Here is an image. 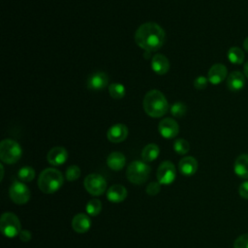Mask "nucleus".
Returning <instances> with one entry per match:
<instances>
[{"instance_id":"obj_16","label":"nucleus","mask_w":248,"mask_h":248,"mask_svg":"<svg viewBox=\"0 0 248 248\" xmlns=\"http://www.w3.org/2000/svg\"><path fill=\"white\" fill-rule=\"evenodd\" d=\"M151 68L154 73L157 75H165L170 70V61L169 59L161 53H156L151 60Z\"/></svg>"},{"instance_id":"obj_34","label":"nucleus","mask_w":248,"mask_h":248,"mask_svg":"<svg viewBox=\"0 0 248 248\" xmlns=\"http://www.w3.org/2000/svg\"><path fill=\"white\" fill-rule=\"evenodd\" d=\"M18 236H19L20 240H21V241H24V242L29 241V240L31 239V237H32L31 232H30L28 230H22V231H20Z\"/></svg>"},{"instance_id":"obj_8","label":"nucleus","mask_w":248,"mask_h":248,"mask_svg":"<svg viewBox=\"0 0 248 248\" xmlns=\"http://www.w3.org/2000/svg\"><path fill=\"white\" fill-rule=\"evenodd\" d=\"M11 200L16 204H24L30 200V190L22 181L16 180L12 183L9 189Z\"/></svg>"},{"instance_id":"obj_36","label":"nucleus","mask_w":248,"mask_h":248,"mask_svg":"<svg viewBox=\"0 0 248 248\" xmlns=\"http://www.w3.org/2000/svg\"><path fill=\"white\" fill-rule=\"evenodd\" d=\"M243 46H244V49L248 52V37L244 40V42H243Z\"/></svg>"},{"instance_id":"obj_17","label":"nucleus","mask_w":248,"mask_h":248,"mask_svg":"<svg viewBox=\"0 0 248 248\" xmlns=\"http://www.w3.org/2000/svg\"><path fill=\"white\" fill-rule=\"evenodd\" d=\"M178 170L181 174L185 176H191L196 173L198 170V162L192 156L183 157L178 163Z\"/></svg>"},{"instance_id":"obj_21","label":"nucleus","mask_w":248,"mask_h":248,"mask_svg":"<svg viewBox=\"0 0 248 248\" xmlns=\"http://www.w3.org/2000/svg\"><path fill=\"white\" fill-rule=\"evenodd\" d=\"M126 163V158L124 156V154H122L121 152L118 151H114L111 152L108 158H107V165L108 167L115 171L121 170Z\"/></svg>"},{"instance_id":"obj_20","label":"nucleus","mask_w":248,"mask_h":248,"mask_svg":"<svg viewBox=\"0 0 248 248\" xmlns=\"http://www.w3.org/2000/svg\"><path fill=\"white\" fill-rule=\"evenodd\" d=\"M233 170L238 177L248 179V154H241L235 159Z\"/></svg>"},{"instance_id":"obj_23","label":"nucleus","mask_w":248,"mask_h":248,"mask_svg":"<svg viewBox=\"0 0 248 248\" xmlns=\"http://www.w3.org/2000/svg\"><path fill=\"white\" fill-rule=\"evenodd\" d=\"M228 59L232 64H241L244 60V52L237 46H232L228 50Z\"/></svg>"},{"instance_id":"obj_31","label":"nucleus","mask_w":248,"mask_h":248,"mask_svg":"<svg viewBox=\"0 0 248 248\" xmlns=\"http://www.w3.org/2000/svg\"><path fill=\"white\" fill-rule=\"evenodd\" d=\"M161 190V184L159 182H150L146 187V193L149 196H156Z\"/></svg>"},{"instance_id":"obj_10","label":"nucleus","mask_w":248,"mask_h":248,"mask_svg":"<svg viewBox=\"0 0 248 248\" xmlns=\"http://www.w3.org/2000/svg\"><path fill=\"white\" fill-rule=\"evenodd\" d=\"M160 135L165 139H172L179 133V125L172 118H164L158 125Z\"/></svg>"},{"instance_id":"obj_6","label":"nucleus","mask_w":248,"mask_h":248,"mask_svg":"<svg viewBox=\"0 0 248 248\" xmlns=\"http://www.w3.org/2000/svg\"><path fill=\"white\" fill-rule=\"evenodd\" d=\"M0 230L6 237H15L21 231L20 221L18 217L12 212H5L0 218Z\"/></svg>"},{"instance_id":"obj_18","label":"nucleus","mask_w":248,"mask_h":248,"mask_svg":"<svg viewBox=\"0 0 248 248\" xmlns=\"http://www.w3.org/2000/svg\"><path fill=\"white\" fill-rule=\"evenodd\" d=\"M245 75L239 71L232 72L227 78V87L231 91H239L245 86Z\"/></svg>"},{"instance_id":"obj_14","label":"nucleus","mask_w":248,"mask_h":248,"mask_svg":"<svg viewBox=\"0 0 248 248\" xmlns=\"http://www.w3.org/2000/svg\"><path fill=\"white\" fill-rule=\"evenodd\" d=\"M227 68L224 64L217 63L214 64L210 67L208 74H207V78L208 81L214 85L221 83L227 77Z\"/></svg>"},{"instance_id":"obj_11","label":"nucleus","mask_w":248,"mask_h":248,"mask_svg":"<svg viewBox=\"0 0 248 248\" xmlns=\"http://www.w3.org/2000/svg\"><path fill=\"white\" fill-rule=\"evenodd\" d=\"M128 136V128L126 125L118 123L110 126L107 131V138L110 142L119 143L126 140Z\"/></svg>"},{"instance_id":"obj_30","label":"nucleus","mask_w":248,"mask_h":248,"mask_svg":"<svg viewBox=\"0 0 248 248\" xmlns=\"http://www.w3.org/2000/svg\"><path fill=\"white\" fill-rule=\"evenodd\" d=\"M233 248H248V233L239 235L233 242Z\"/></svg>"},{"instance_id":"obj_29","label":"nucleus","mask_w":248,"mask_h":248,"mask_svg":"<svg viewBox=\"0 0 248 248\" xmlns=\"http://www.w3.org/2000/svg\"><path fill=\"white\" fill-rule=\"evenodd\" d=\"M65 176L68 181H75L80 176V169L76 165H72L68 167Z\"/></svg>"},{"instance_id":"obj_32","label":"nucleus","mask_w":248,"mask_h":248,"mask_svg":"<svg viewBox=\"0 0 248 248\" xmlns=\"http://www.w3.org/2000/svg\"><path fill=\"white\" fill-rule=\"evenodd\" d=\"M208 83V78L203 77V76H200L198 77L195 80H194V86L196 89L198 90H202L207 86Z\"/></svg>"},{"instance_id":"obj_13","label":"nucleus","mask_w":248,"mask_h":248,"mask_svg":"<svg viewBox=\"0 0 248 248\" xmlns=\"http://www.w3.org/2000/svg\"><path fill=\"white\" fill-rule=\"evenodd\" d=\"M68 159V151L62 146H55L51 148L47 155L46 160L52 166H61Z\"/></svg>"},{"instance_id":"obj_15","label":"nucleus","mask_w":248,"mask_h":248,"mask_svg":"<svg viewBox=\"0 0 248 248\" xmlns=\"http://www.w3.org/2000/svg\"><path fill=\"white\" fill-rule=\"evenodd\" d=\"M72 227L76 232L85 233L91 227V219L85 213H78L72 220Z\"/></svg>"},{"instance_id":"obj_1","label":"nucleus","mask_w":248,"mask_h":248,"mask_svg":"<svg viewBox=\"0 0 248 248\" xmlns=\"http://www.w3.org/2000/svg\"><path fill=\"white\" fill-rule=\"evenodd\" d=\"M166 33L155 22L141 24L135 33L136 44L145 51L152 52L161 48L165 43Z\"/></svg>"},{"instance_id":"obj_28","label":"nucleus","mask_w":248,"mask_h":248,"mask_svg":"<svg viewBox=\"0 0 248 248\" xmlns=\"http://www.w3.org/2000/svg\"><path fill=\"white\" fill-rule=\"evenodd\" d=\"M173 149L174 151L179 154V155H185L189 149H190V145L189 142L184 140V139H178L174 141L173 143Z\"/></svg>"},{"instance_id":"obj_2","label":"nucleus","mask_w":248,"mask_h":248,"mask_svg":"<svg viewBox=\"0 0 248 248\" xmlns=\"http://www.w3.org/2000/svg\"><path fill=\"white\" fill-rule=\"evenodd\" d=\"M142 106L147 115L156 118L162 117L169 110L168 100L165 95L157 89H152L144 95Z\"/></svg>"},{"instance_id":"obj_4","label":"nucleus","mask_w":248,"mask_h":248,"mask_svg":"<svg viewBox=\"0 0 248 248\" xmlns=\"http://www.w3.org/2000/svg\"><path fill=\"white\" fill-rule=\"evenodd\" d=\"M22 155V149L17 141L6 139L0 143V159L5 164L16 163Z\"/></svg>"},{"instance_id":"obj_5","label":"nucleus","mask_w":248,"mask_h":248,"mask_svg":"<svg viewBox=\"0 0 248 248\" xmlns=\"http://www.w3.org/2000/svg\"><path fill=\"white\" fill-rule=\"evenodd\" d=\"M150 171L151 169L145 162L134 161L128 166L126 175L130 182L134 184H142L147 180Z\"/></svg>"},{"instance_id":"obj_22","label":"nucleus","mask_w":248,"mask_h":248,"mask_svg":"<svg viewBox=\"0 0 248 248\" xmlns=\"http://www.w3.org/2000/svg\"><path fill=\"white\" fill-rule=\"evenodd\" d=\"M160 149L159 146L155 143H149L145 145L141 151V158L142 161L145 163H150L157 159L159 156Z\"/></svg>"},{"instance_id":"obj_26","label":"nucleus","mask_w":248,"mask_h":248,"mask_svg":"<svg viewBox=\"0 0 248 248\" xmlns=\"http://www.w3.org/2000/svg\"><path fill=\"white\" fill-rule=\"evenodd\" d=\"M85 209L89 216H97L102 210V202L98 199H92L86 203Z\"/></svg>"},{"instance_id":"obj_19","label":"nucleus","mask_w":248,"mask_h":248,"mask_svg":"<svg viewBox=\"0 0 248 248\" xmlns=\"http://www.w3.org/2000/svg\"><path fill=\"white\" fill-rule=\"evenodd\" d=\"M127 197V190L124 186L120 184H114L110 186L107 191V199L113 202H123Z\"/></svg>"},{"instance_id":"obj_27","label":"nucleus","mask_w":248,"mask_h":248,"mask_svg":"<svg viewBox=\"0 0 248 248\" xmlns=\"http://www.w3.org/2000/svg\"><path fill=\"white\" fill-rule=\"evenodd\" d=\"M170 110L171 115H173L174 117H181L186 114L187 107L182 102H175L171 105Z\"/></svg>"},{"instance_id":"obj_25","label":"nucleus","mask_w":248,"mask_h":248,"mask_svg":"<svg viewBox=\"0 0 248 248\" xmlns=\"http://www.w3.org/2000/svg\"><path fill=\"white\" fill-rule=\"evenodd\" d=\"M17 176L22 182H30L35 178V170L32 167L25 166L18 170Z\"/></svg>"},{"instance_id":"obj_3","label":"nucleus","mask_w":248,"mask_h":248,"mask_svg":"<svg viewBox=\"0 0 248 248\" xmlns=\"http://www.w3.org/2000/svg\"><path fill=\"white\" fill-rule=\"evenodd\" d=\"M63 182L62 173L53 168L45 169L38 178L39 189L45 194H53L60 189Z\"/></svg>"},{"instance_id":"obj_37","label":"nucleus","mask_w":248,"mask_h":248,"mask_svg":"<svg viewBox=\"0 0 248 248\" xmlns=\"http://www.w3.org/2000/svg\"><path fill=\"white\" fill-rule=\"evenodd\" d=\"M0 168H1V180L3 179V176H4V168H3V165H0Z\"/></svg>"},{"instance_id":"obj_12","label":"nucleus","mask_w":248,"mask_h":248,"mask_svg":"<svg viewBox=\"0 0 248 248\" xmlns=\"http://www.w3.org/2000/svg\"><path fill=\"white\" fill-rule=\"evenodd\" d=\"M108 82V77L105 72H95L91 74L87 79V87L94 91L104 89Z\"/></svg>"},{"instance_id":"obj_35","label":"nucleus","mask_w":248,"mask_h":248,"mask_svg":"<svg viewBox=\"0 0 248 248\" xmlns=\"http://www.w3.org/2000/svg\"><path fill=\"white\" fill-rule=\"evenodd\" d=\"M243 70H244V75H245V77H247V78H248V61L244 64Z\"/></svg>"},{"instance_id":"obj_24","label":"nucleus","mask_w":248,"mask_h":248,"mask_svg":"<svg viewBox=\"0 0 248 248\" xmlns=\"http://www.w3.org/2000/svg\"><path fill=\"white\" fill-rule=\"evenodd\" d=\"M108 93L110 97L113 99H122L126 93L125 86L118 82L111 83L108 86Z\"/></svg>"},{"instance_id":"obj_7","label":"nucleus","mask_w":248,"mask_h":248,"mask_svg":"<svg viewBox=\"0 0 248 248\" xmlns=\"http://www.w3.org/2000/svg\"><path fill=\"white\" fill-rule=\"evenodd\" d=\"M85 190L92 196H101L107 190L106 179L98 173L88 174L83 181Z\"/></svg>"},{"instance_id":"obj_33","label":"nucleus","mask_w":248,"mask_h":248,"mask_svg":"<svg viewBox=\"0 0 248 248\" xmlns=\"http://www.w3.org/2000/svg\"><path fill=\"white\" fill-rule=\"evenodd\" d=\"M238 193L241 198L248 200V180L244 181L240 184V186L238 188Z\"/></svg>"},{"instance_id":"obj_9","label":"nucleus","mask_w":248,"mask_h":248,"mask_svg":"<svg viewBox=\"0 0 248 248\" xmlns=\"http://www.w3.org/2000/svg\"><path fill=\"white\" fill-rule=\"evenodd\" d=\"M156 176L161 185H169L172 183L176 177L175 166L170 161H164L158 167Z\"/></svg>"}]
</instances>
